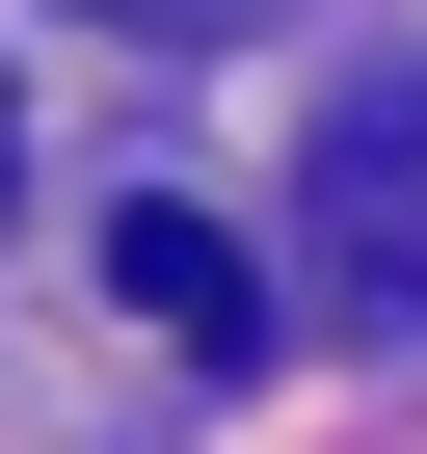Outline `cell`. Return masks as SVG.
I'll return each mask as SVG.
<instances>
[{"instance_id":"6da1fadb","label":"cell","mask_w":427,"mask_h":454,"mask_svg":"<svg viewBox=\"0 0 427 454\" xmlns=\"http://www.w3.org/2000/svg\"><path fill=\"white\" fill-rule=\"evenodd\" d=\"M294 241H321V294H347V321H427V54H400V81H347V107L294 134Z\"/></svg>"},{"instance_id":"7a4b0ae2","label":"cell","mask_w":427,"mask_h":454,"mask_svg":"<svg viewBox=\"0 0 427 454\" xmlns=\"http://www.w3.org/2000/svg\"><path fill=\"white\" fill-rule=\"evenodd\" d=\"M107 294H134L160 348H268V268H241V241H214V214H187V187H160V214H107Z\"/></svg>"},{"instance_id":"3957f363","label":"cell","mask_w":427,"mask_h":454,"mask_svg":"<svg viewBox=\"0 0 427 454\" xmlns=\"http://www.w3.org/2000/svg\"><path fill=\"white\" fill-rule=\"evenodd\" d=\"M81 27H241V0H81Z\"/></svg>"}]
</instances>
